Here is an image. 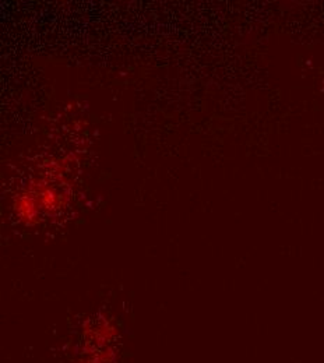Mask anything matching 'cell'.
I'll list each match as a JSON object with an SVG mask.
<instances>
[{
  "instance_id": "1",
  "label": "cell",
  "mask_w": 324,
  "mask_h": 363,
  "mask_svg": "<svg viewBox=\"0 0 324 363\" xmlns=\"http://www.w3.org/2000/svg\"><path fill=\"white\" fill-rule=\"evenodd\" d=\"M14 211H16V216L18 217V220L27 227L35 225L40 221L41 208H40V204H38L33 190L24 191L16 197Z\"/></svg>"
},
{
  "instance_id": "2",
  "label": "cell",
  "mask_w": 324,
  "mask_h": 363,
  "mask_svg": "<svg viewBox=\"0 0 324 363\" xmlns=\"http://www.w3.org/2000/svg\"><path fill=\"white\" fill-rule=\"evenodd\" d=\"M31 190L35 194L41 211L50 214L62 207V194L50 184L38 182L37 184L31 186Z\"/></svg>"
},
{
  "instance_id": "3",
  "label": "cell",
  "mask_w": 324,
  "mask_h": 363,
  "mask_svg": "<svg viewBox=\"0 0 324 363\" xmlns=\"http://www.w3.org/2000/svg\"><path fill=\"white\" fill-rule=\"evenodd\" d=\"M116 334H118L116 327L106 320H102L95 325L93 323H87L84 327L86 338L89 340V342H93L95 347L106 345L111 340L115 338Z\"/></svg>"
},
{
  "instance_id": "4",
  "label": "cell",
  "mask_w": 324,
  "mask_h": 363,
  "mask_svg": "<svg viewBox=\"0 0 324 363\" xmlns=\"http://www.w3.org/2000/svg\"><path fill=\"white\" fill-rule=\"evenodd\" d=\"M115 359V354L111 348H104L96 351L93 348L90 352H84L83 358L79 363H112Z\"/></svg>"
}]
</instances>
